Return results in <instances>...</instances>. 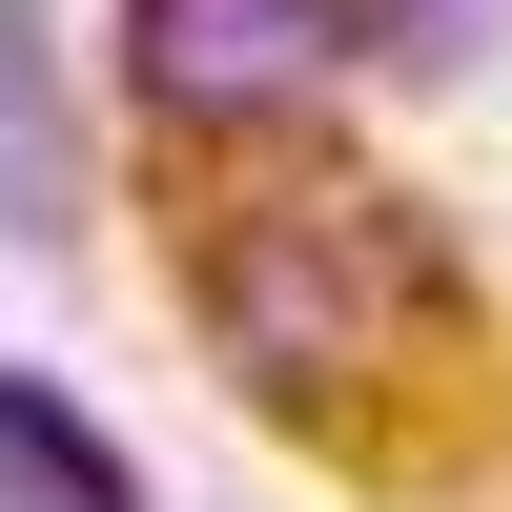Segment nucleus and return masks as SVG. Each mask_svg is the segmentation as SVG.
Returning a JSON list of instances; mask_svg holds the SVG:
<instances>
[{
	"mask_svg": "<svg viewBox=\"0 0 512 512\" xmlns=\"http://www.w3.org/2000/svg\"><path fill=\"white\" fill-rule=\"evenodd\" d=\"M185 328L267 431H390L472 349V246L390 164H185Z\"/></svg>",
	"mask_w": 512,
	"mask_h": 512,
	"instance_id": "1",
	"label": "nucleus"
},
{
	"mask_svg": "<svg viewBox=\"0 0 512 512\" xmlns=\"http://www.w3.org/2000/svg\"><path fill=\"white\" fill-rule=\"evenodd\" d=\"M390 62V0H103V103L144 164H267Z\"/></svg>",
	"mask_w": 512,
	"mask_h": 512,
	"instance_id": "2",
	"label": "nucleus"
},
{
	"mask_svg": "<svg viewBox=\"0 0 512 512\" xmlns=\"http://www.w3.org/2000/svg\"><path fill=\"white\" fill-rule=\"evenodd\" d=\"M0 512H164V492L103 451V410H82V390L0 369Z\"/></svg>",
	"mask_w": 512,
	"mask_h": 512,
	"instance_id": "3",
	"label": "nucleus"
}]
</instances>
